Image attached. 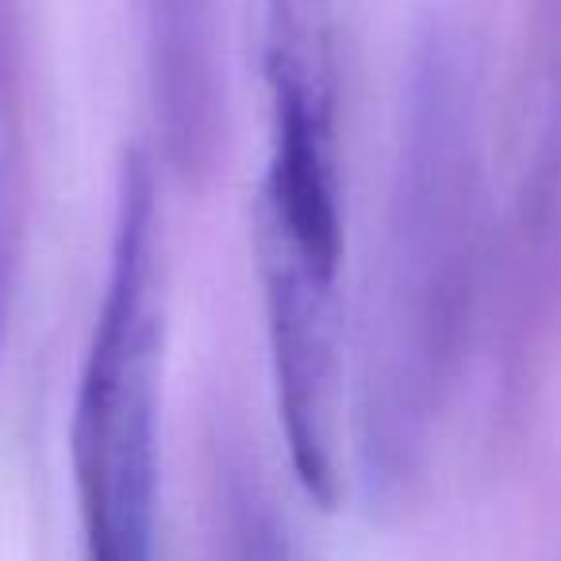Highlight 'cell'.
Masks as SVG:
<instances>
[{
	"label": "cell",
	"mask_w": 561,
	"mask_h": 561,
	"mask_svg": "<svg viewBox=\"0 0 561 561\" xmlns=\"http://www.w3.org/2000/svg\"><path fill=\"white\" fill-rule=\"evenodd\" d=\"M484 73L469 24L427 4L408 35L381 247L358 362V454L369 484L423 466L489 300Z\"/></svg>",
	"instance_id": "6da1fadb"
},
{
	"label": "cell",
	"mask_w": 561,
	"mask_h": 561,
	"mask_svg": "<svg viewBox=\"0 0 561 561\" xmlns=\"http://www.w3.org/2000/svg\"><path fill=\"white\" fill-rule=\"evenodd\" d=\"M270 131L339 139V47L335 0H257Z\"/></svg>",
	"instance_id": "5b68a950"
},
{
	"label": "cell",
	"mask_w": 561,
	"mask_h": 561,
	"mask_svg": "<svg viewBox=\"0 0 561 561\" xmlns=\"http://www.w3.org/2000/svg\"><path fill=\"white\" fill-rule=\"evenodd\" d=\"M219 527H224L227 561H289L285 530H280L265 489L257 484L254 469L239 454H224L219 466Z\"/></svg>",
	"instance_id": "52a82bcc"
},
{
	"label": "cell",
	"mask_w": 561,
	"mask_h": 561,
	"mask_svg": "<svg viewBox=\"0 0 561 561\" xmlns=\"http://www.w3.org/2000/svg\"><path fill=\"white\" fill-rule=\"evenodd\" d=\"M162 343L158 185L150 158L131 150L116 178L108 277L70 423L85 561H158Z\"/></svg>",
	"instance_id": "7a4b0ae2"
},
{
	"label": "cell",
	"mask_w": 561,
	"mask_h": 561,
	"mask_svg": "<svg viewBox=\"0 0 561 561\" xmlns=\"http://www.w3.org/2000/svg\"><path fill=\"white\" fill-rule=\"evenodd\" d=\"M24 131H20L16 50H12L9 0H0V351L9 331L12 285H16L20 224H24Z\"/></svg>",
	"instance_id": "8992f818"
},
{
	"label": "cell",
	"mask_w": 561,
	"mask_h": 561,
	"mask_svg": "<svg viewBox=\"0 0 561 561\" xmlns=\"http://www.w3.org/2000/svg\"><path fill=\"white\" fill-rule=\"evenodd\" d=\"M489 351L523 392L561 335V0H530L489 239Z\"/></svg>",
	"instance_id": "277c9868"
},
{
	"label": "cell",
	"mask_w": 561,
	"mask_h": 561,
	"mask_svg": "<svg viewBox=\"0 0 561 561\" xmlns=\"http://www.w3.org/2000/svg\"><path fill=\"white\" fill-rule=\"evenodd\" d=\"M250 227L293 473L316 504L335 507L343 492V165L265 158Z\"/></svg>",
	"instance_id": "3957f363"
}]
</instances>
